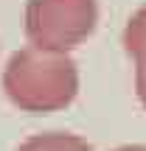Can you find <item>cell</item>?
<instances>
[{
  "label": "cell",
  "instance_id": "1",
  "mask_svg": "<svg viewBox=\"0 0 146 151\" xmlns=\"http://www.w3.org/2000/svg\"><path fill=\"white\" fill-rule=\"evenodd\" d=\"M3 92L17 109L51 115L70 106L79 95V67L70 53L20 48L3 67Z\"/></svg>",
  "mask_w": 146,
  "mask_h": 151
},
{
  "label": "cell",
  "instance_id": "2",
  "mask_svg": "<svg viewBox=\"0 0 146 151\" xmlns=\"http://www.w3.org/2000/svg\"><path fill=\"white\" fill-rule=\"evenodd\" d=\"M98 25L96 0H28L25 37L28 45L56 53H70Z\"/></svg>",
  "mask_w": 146,
  "mask_h": 151
},
{
  "label": "cell",
  "instance_id": "3",
  "mask_svg": "<svg viewBox=\"0 0 146 151\" xmlns=\"http://www.w3.org/2000/svg\"><path fill=\"white\" fill-rule=\"evenodd\" d=\"M17 151H96V148L73 132H39V134L23 140Z\"/></svg>",
  "mask_w": 146,
  "mask_h": 151
},
{
  "label": "cell",
  "instance_id": "4",
  "mask_svg": "<svg viewBox=\"0 0 146 151\" xmlns=\"http://www.w3.org/2000/svg\"><path fill=\"white\" fill-rule=\"evenodd\" d=\"M121 42H124V50L132 56L135 67H146V3L126 20Z\"/></svg>",
  "mask_w": 146,
  "mask_h": 151
},
{
  "label": "cell",
  "instance_id": "5",
  "mask_svg": "<svg viewBox=\"0 0 146 151\" xmlns=\"http://www.w3.org/2000/svg\"><path fill=\"white\" fill-rule=\"evenodd\" d=\"M135 92L146 109V67H135Z\"/></svg>",
  "mask_w": 146,
  "mask_h": 151
},
{
  "label": "cell",
  "instance_id": "6",
  "mask_svg": "<svg viewBox=\"0 0 146 151\" xmlns=\"http://www.w3.org/2000/svg\"><path fill=\"white\" fill-rule=\"evenodd\" d=\"M113 151H146V146H118Z\"/></svg>",
  "mask_w": 146,
  "mask_h": 151
}]
</instances>
